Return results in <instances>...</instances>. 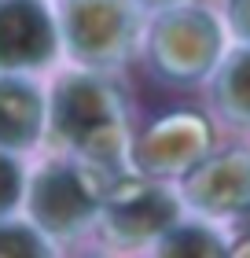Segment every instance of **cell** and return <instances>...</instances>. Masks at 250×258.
I'll use <instances>...</instances> for the list:
<instances>
[{
    "mask_svg": "<svg viewBox=\"0 0 250 258\" xmlns=\"http://www.w3.org/2000/svg\"><path fill=\"white\" fill-rule=\"evenodd\" d=\"M140 8H147V11H165V8H173V4H181V0H136Z\"/></svg>",
    "mask_w": 250,
    "mask_h": 258,
    "instance_id": "cell-15",
    "label": "cell"
},
{
    "mask_svg": "<svg viewBox=\"0 0 250 258\" xmlns=\"http://www.w3.org/2000/svg\"><path fill=\"white\" fill-rule=\"evenodd\" d=\"M184 199L210 218L250 214V151L228 148L202 155L184 177Z\"/></svg>",
    "mask_w": 250,
    "mask_h": 258,
    "instance_id": "cell-6",
    "label": "cell"
},
{
    "mask_svg": "<svg viewBox=\"0 0 250 258\" xmlns=\"http://www.w3.org/2000/svg\"><path fill=\"white\" fill-rule=\"evenodd\" d=\"M0 254H48V243L37 229L22 225V221H4L0 218Z\"/></svg>",
    "mask_w": 250,
    "mask_h": 258,
    "instance_id": "cell-12",
    "label": "cell"
},
{
    "mask_svg": "<svg viewBox=\"0 0 250 258\" xmlns=\"http://www.w3.org/2000/svg\"><path fill=\"white\" fill-rule=\"evenodd\" d=\"M147 55L158 74L173 81H195L210 74L221 55V26L206 8L173 4L151 26Z\"/></svg>",
    "mask_w": 250,
    "mask_h": 258,
    "instance_id": "cell-2",
    "label": "cell"
},
{
    "mask_svg": "<svg viewBox=\"0 0 250 258\" xmlns=\"http://www.w3.org/2000/svg\"><path fill=\"white\" fill-rule=\"evenodd\" d=\"M136 4L133 0H66L63 37L74 63L114 67L136 44Z\"/></svg>",
    "mask_w": 250,
    "mask_h": 258,
    "instance_id": "cell-3",
    "label": "cell"
},
{
    "mask_svg": "<svg viewBox=\"0 0 250 258\" xmlns=\"http://www.w3.org/2000/svg\"><path fill=\"white\" fill-rule=\"evenodd\" d=\"M52 137L70 148L96 177H122L125 114L118 92L96 74H63L52 89Z\"/></svg>",
    "mask_w": 250,
    "mask_h": 258,
    "instance_id": "cell-1",
    "label": "cell"
},
{
    "mask_svg": "<svg viewBox=\"0 0 250 258\" xmlns=\"http://www.w3.org/2000/svg\"><path fill=\"white\" fill-rule=\"evenodd\" d=\"M213 100L224 118L250 125V48L232 52L213 81Z\"/></svg>",
    "mask_w": 250,
    "mask_h": 258,
    "instance_id": "cell-10",
    "label": "cell"
},
{
    "mask_svg": "<svg viewBox=\"0 0 250 258\" xmlns=\"http://www.w3.org/2000/svg\"><path fill=\"white\" fill-rule=\"evenodd\" d=\"M26 207L44 232H52V236H74L92 218H100L103 196L96 188V173L89 166L52 162V166H44L30 181Z\"/></svg>",
    "mask_w": 250,
    "mask_h": 258,
    "instance_id": "cell-4",
    "label": "cell"
},
{
    "mask_svg": "<svg viewBox=\"0 0 250 258\" xmlns=\"http://www.w3.org/2000/svg\"><path fill=\"white\" fill-rule=\"evenodd\" d=\"M55 52L59 33L44 0H0V70H41Z\"/></svg>",
    "mask_w": 250,
    "mask_h": 258,
    "instance_id": "cell-7",
    "label": "cell"
},
{
    "mask_svg": "<svg viewBox=\"0 0 250 258\" xmlns=\"http://www.w3.org/2000/svg\"><path fill=\"white\" fill-rule=\"evenodd\" d=\"M228 22L239 41H250V0H228Z\"/></svg>",
    "mask_w": 250,
    "mask_h": 258,
    "instance_id": "cell-14",
    "label": "cell"
},
{
    "mask_svg": "<svg viewBox=\"0 0 250 258\" xmlns=\"http://www.w3.org/2000/svg\"><path fill=\"white\" fill-rule=\"evenodd\" d=\"M177 214H181V203L170 188L151 181H129V177L111 181V192L103 196V210H100L107 236L125 243V247L162 240L177 225Z\"/></svg>",
    "mask_w": 250,
    "mask_h": 258,
    "instance_id": "cell-5",
    "label": "cell"
},
{
    "mask_svg": "<svg viewBox=\"0 0 250 258\" xmlns=\"http://www.w3.org/2000/svg\"><path fill=\"white\" fill-rule=\"evenodd\" d=\"M224 240L206 225H173L158 240V254H177V258H202V254H228Z\"/></svg>",
    "mask_w": 250,
    "mask_h": 258,
    "instance_id": "cell-11",
    "label": "cell"
},
{
    "mask_svg": "<svg viewBox=\"0 0 250 258\" xmlns=\"http://www.w3.org/2000/svg\"><path fill=\"white\" fill-rule=\"evenodd\" d=\"M210 148V129L199 114H170L154 122L136 148V162L147 173H173L192 170Z\"/></svg>",
    "mask_w": 250,
    "mask_h": 258,
    "instance_id": "cell-8",
    "label": "cell"
},
{
    "mask_svg": "<svg viewBox=\"0 0 250 258\" xmlns=\"http://www.w3.org/2000/svg\"><path fill=\"white\" fill-rule=\"evenodd\" d=\"M44 96L26 78H15L11 70L0 74V148L26 151L41 140L44 129Z\"/></svg>",
    "mask_w": 250,
    "mask_h": 258,
    "instance_id": "cell-9",
    "label": "cell"
},
{
    "mask_svg": "<svg viewBox=\"0 0 250 258\" xmlns=\"http://www.w3.org/2000/svg\"><path fill=\"white\" fill-rule=\"evenodd\" d=\"M19 199H22V170H19V162L4 155V148H0V218L11 214V210L19 207Z\"/></svg>",
    "mask_w": 250,
    "mask_h": 258,
    "instance_id": "cell-13",
    "label": "cell"
}]
</instances>
